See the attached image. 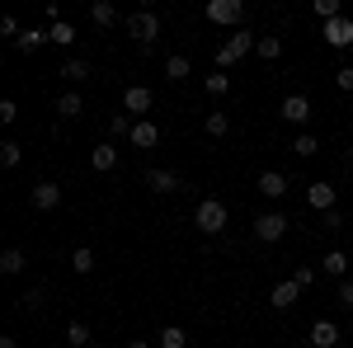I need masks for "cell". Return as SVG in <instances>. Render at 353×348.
I'll list each match as a JSON object with an SVG mask.
<instances>
[{"label":"cell","instance_id":"d6a6232c","mask_svg":"<svg viewBox=\"0 0 353 348\" xmlns=\"http://www.w3.org/2000/svg\"><path fill=\"white\" fill-rule=\"evenodd\" d=\"M61 76H66V81H85V76H90V66H85L81 57H71V61L61 66Z\"/></svg>","mask_w":353,"mask_h":348},{"label":"cell","instance_id":"f35d334b","mask_svg":"<svg viewBox=\"0 0 353 348\" xmlns=\"http://www.w3.org/2000/svg\"><path fill=\"white\" fill-rule=\"evenodd\" d=\"M292 278H297V287H311V283H316V268H297Z\"/></svg>","mask_w":353,"mask_h":348},{"label":"cell","instance_id":"6da1fadb","mask_svg":"<svg viewBox=\"0 0 353 348\" xmlns=\"http://www.w3.org/2000/svg\"><path fill=\"white\" fill-rule=\"evenodd\" d=\"M193 226H198L203 236H221V231H226V203L203 198V203L193 207Z\"/></svg>","mask_w":353,"mask_h":348},{"label":"cell","instance_id":"8d00e7d4","mask_svg":"<svg viewBox=\"0 0 353 348\" xmlns=\"http://www.w3.org/2000/svg\"><path fill=\"white\" fill-rule=\"evenodd\" d=\"M19 118V104L14 99H0V123H14Z\"/></svg>","mask_w":353,"mask_h":348},{"label":"cell","instance_id":"277c9868","mask_svg":"<svg viewBox=\"0 0 353 348\" xmlns=\"http://www.w3.org/2000/svg\"><path fill=\"white\" fill-rule=\"evenodd\" d=\"M203 14H208L212 24L236 28V24L245 19V5H241V0H208V5H203Z\"/></svg>","mask_w":353,"mask_h":348},{"label":"cell","instance_id":"30bf717a","mask_svg":"<svg viewBox=\"0 0 353 348\" xmlns=\"http://www.w3.org/2000/svg\"><path fill=\"white\" fill-rule=\"evenodd\" d=\"M306 203H311L316 212H334V188H330L325 179H316V184L306 188Z\"/></svg>","mask_w":353,"mask_h":348},{"label":"cell","instance_id":"1f68e13d","mask_svg":"<svg viewBox=\"0 0 353 348\" xmlns=\"http://www.w3.org/2000/svg\"><path fill=\"white\" fill-rule=\"evenodd\" d=\"M109 132L113 136H132V113H113V118H109Z\"/></svg>","mask_w":353,"mask_h":348},{"label":"cell","instance_id":"7402d4cb","mask_svg":"<svg viewBox=\"0 0 353 348\" xmlns=\"http://www.w3.org/2000/svg\"><path fill=\"white\" fill-rule=\"evenodd\" d=\"M43 43H52V38H48V33H43V28H24V33H19V43H14V48H19V52H38V48H43Z\"/></svg>","mask_w":353,"mask_h":348},{"label":"cell","instance_id":"d590c367","mask_svg":"<svg viewBox=\"0 0 353 348\" xmlns=\"http://www.w3.org/2000/svg\"><path fill=\"white\" fill-rule=\"evenodd\" d=\"M0 33H5V38H14V43H19V33H24V28H19V19H10V14H5V19H0Z\"/></svg>","mask_w":353,"mask_h":348},{"label":"cell","instance_id":"b9f144b4","mask_svg":"<svg viewBox=\"0 0 353 348\" xmlns=\"http://www.w3.org/2000/svg\"><path fill=\"white\" fill-rule=\"evenodd\" d=\"M90 348H104V344H90Z\"/></svg>","mask_w":353,"mask_h":348},{"label":"cell","instance_id":"e575fe53","mask_svg":"<svg viewBox=\"0 0 353 348\" xmlns=\"http://www.w3.org/2000/svg\"><path fill=\"white\" fill-rule=\"evenodd\" d=\"M339 306H344V311H353V278H344V283H339Z\"/></svg>","mask_w":353,"mask_h":348},{"label":"cell","instance_id":"603a6c76","mask_svg":"<svg viewBox=\"0 0 353 348\" xmlns=\"http://www.w3.org/2000/svg\"><path fill=\"white\" fill-rule=\"evenodd\" d=\"M90 19L99 28H109V24H118V10H113L109 0H94V5H90Z\"/></svg>","mask_w":353,"mask_h":348},{"label":"cell","instance_id":"7c38bea8","mask_svg":"<svg viewBox=\"0 0 353 348\" xmlns=\"http://www.w3.org/2000/svg\"><path fill=\"white\" fill-rule=\"evenodd\" d=\"M254 188H259V193H264V198H273V203H278V198H283V193H288V179H283V174H278V170H264V174H259V179H254Z\"/></svg>","mask_w":353,"mask_h":348},{"label":"cell","instance_id":"d6986e66","mask_svg":"<svg viewBox=\"0 0 353 348\" xmlns=\"http://www.w3.org/2000/svg\"><path fill=\"white\" fill-rule=\"evenodd\" d=\"M94 339H90V325L85 320H71L66 325V348H90Z\"/></svg>","mask_w":353,"mask_h":348},{"label":"cell","instance_id":"d4e9b609","mask_svg":"<svg viewBox=\"0 0 353 348\" xmlns=\"http://www.w3.org/2000/svg\"><path fill=\"white\" fill-rule=\"evenodd\" d=\"M203 132L208 136H226L231 132V118H226V113H208V118H203Z\"/></svg>","mask_w":353,"mask_h":348},{"label":"cell","instance_id":"cb8c5ba5","mask_svg":"<svg viewBox=\"0 0 353 348\" xmlns=\"http://www.w3.org/2000/svg\"><path fill=\"white\" fill-rule=\"evenodd\" d=\"M24 249H5V254H0V273H5V278H14V273H24Z\"/></svg>","mask_w":353,"mask_h":348},{"label":"cell","instance_id":"4dcf8cb0","mask_svg":"<svg viewBox=\"0 0 353 348\" xmlns=\"http://www.w3.org/2000/svg\"><path fill=\"white\" fill-rule=\"evenodd\" d=\"M316 151H321V141H316L311 132H301L297 141H292V156H316Z\"/></svg>","mask_w":353,"mask_h":348},{"label":"cell","instance_id":"8992f818","mask_svg":"<svg viewBox=\"0 0 353 348\" xmlns=\"http://www.w3.org/2000/svg\"><path fill=\"white\" fill-rule=\"evenodd\" d=\"M28 203H33L38 212H52V207H61V184H52V179L33 184V193H28Z\"/></svg>","mask_w":353,"mask_h":348},{"label":"cell","instance_id":"4316f807","mask_svg":"<svg viewBox=\"0 0 353 348\" xmlns=\"http://www.w3.org/2000/svg\"><path fill=\"white\" fill-rule=\"evenodd\" d=\"M71 268H76V273H94V249H90V245H81V249L71 254Z\"/></svg>","mask_w":353,"mask_h":348},{"label":"cell","instance_id":"ffe728a7","mask_svg":"<svg viewBox=\"0 0 353 348\" xmlns=\"http://www.w3.org/2000/svg\"><path fill=\"white\" fill-rule=\"evenodd\" d=\"M57 113H61V118H81V113H85V99L76 94V90H66V94L57 99Z\"/></svg>","mask_w":353,"mask_h":348},{"label":"cell","instance_id":"e0dca14e","mask_svg":"<svg viewBox=\"0 0 353 348\" xmlns=\"http://www.w3.org/2000/svg\"><path fill=\"white\" fill-rule=\"evenodd\" d=\"M48 38H52V43H61V48H71V43H76V28H71V19L52 14V28H48Z\"/></svg>","mask_w":353,"mask_h":348},{"label":"cell","instance_id":"83f0119b","mask_svg":"<svg viewBox=\"0 0 353 348\" xmlns=\"http://www.w3.org/2000/svg\"><path fill=\"white\" fill-rule=\"evenodd\" d=\"M19 161H24V146H19V141H5V146H0V165H5V170H14Z\"/></svg>","mask_w":353,"mask_h":348},{"label":"cell","instance_id":"ac0fdd59","mask_svg":"<svg viewBox=\"0 0 353 348\" xmlns=\"http://www.w3.org/2000/svg\"><path fill=\"white\" fill-rule=\"evenodd\" d=\"M156 348H189V334L179 325H165L161 334H156Z\"/></svg>","mask_w":353,"mask_h":348},{"label":"cell","instance_id":"5b68a950","mask_svg":"<svg viewBox=\"0 0 353 348\" xmlns=\"http://www.w3.org/2000/svg\"><path fill=\"white\" fill-rule=\"evenodd\" d=\"M288 216L283 212H264V216H254V240H264V245H273V240H283L288 236Z\"/></svg>","mask_w":353,"mask_h":348},{"label":"cell","instance_id":"7a4b0ae2","mask_svg":"<svg viewBox=\"0 0 353 348\" xmlns=\"http://www.w3.org/2000/svg\"><path fill=\"white\" fill-rule=\"evenodd\" d=\"M128 33L137 38V48L146 52V48H151V43L161 38V19H156V10H137L132 19H128Z\"/></svg>","mask_w":353,"mask_h":348},{"label":"cell","instance_id":"60d3db41","mask_svg":"<svg viewBox=\"0 0 353 348\" xmlns=\"http://www.w3.org/2000/svg\"><path fill=\"white\" fill-rule=\"evenodd\" d=\"M128 348H151V344H146V339H128Z\"/></svg>","mask_w":353,"mask_h":348},{"label":"cell","instance_id":"44dd1931","mask_svg":"<svg viewBox=\"0 0 353 348\" xmlns=\"http://www.w3.org/2000/svg\"><path fill=\"white\" fill-rule=\"evenodd\" d=\"M321 268H325L330 278H339V283H344V273H349V254H344V249H330Z\"/></svg>","mask_w":353,"mask_h":348},{"label":"cell","instance_id":"9c48e42d","mask_svg":"<svg viewBox=\"0 0 353 348\" xmlns=\"http://www.w3.org/2000/svg\"><path fill=\"white\" fill-rule=\"evenodd\" d=\"M297 296H301L297 278H288V283H278V287L269 292V306H273V311H288V306H297Z\"/></svg>","mask_w":353,"mask_h":348},{"label":"cell","instance_id":"484cf974","mask_svg":"<svg viewBox=\"0 0 353 348\" xmlns=\"http://www.w3.org/2000/svg\"><path fill=\"white\" fill-rule=\"evenodd\" d=\"M254 52L264 57V61H278V57H283V38H273V33H264V38H259V48H254Z\"/></svg>","mask_w":353,"mask_h":348},{"label":"cell","instance_id":"74e56055","mask_svg":"<svg viewBox=\"0 0 353 348\" xmlns=\"http://www.w3.org/2000/svg\"><path fill=\"white\" fill-rule=\"evenodd\" d=\"M334 85H339V90H353V66H339V71H334Z\"/></svg>","mask_w":353,"mask_h":348},{"label":"cell","instance_id":"f546056e","mask_svg":"<svg viewBox=\"0 0 353 348\" xmlns=\"http://www.w3.org/2000/svg\"><path fill=\"white\" fill-rule=\"evenodd\" d=\"M203 90H208V94H212V99H221V94H226V90H231V76H217V71H212V76H208V81H203Z\"/></svg>","mask_w":353,"mask_h":348},{"label":"cell","instance_id":"4fadbf2b","mask_svg":"<svg viewBox=\"0 0 353 348\" xmlns=\"http://www.w3.org/2000/svg\"><path fill=\"white\" fill-rule=\"evenodd\" d=\"M311 344L316 348H339V325L334 320H316L311 325Z\"/></svg>","mask_w":353,"mask_h":348},{"label":"cell","instance_id":"ba28073f","mask_svg":"<svg viewBox=\"0 0 353 348\" xmlns=\"http://www.w3.org/2000/svg\"><path fill=\"white\" fill-rule=\"evenodd\" d=\"M128 141H132L137 151H151V146L161 141V127H156V123H146V118H137V123H132V136H128Z\"/></svg>","mask_w":353,"mask_h":348},{"label":"cell","instance_id":"836d02e7","mask_svg":"<svg viewBox=\"0 0 353 348\" xmlns=\"http://www.w3.org/2000/svg\"><path fill=\"white\" fill-rule=\"evenodd\" d=\"M311 10H316V14H321V19H339V14H344V10H339V0H316V5H311Z\"/></svg>","mask_w":353,"mask_h":348},{"label":"cell","instance_id":"5bb4252c","mask_svg":"<svg viewBox=\"0 0 353 348\" xmlns=\"http://www.w3.org/2000/svg\"><path fill=\"white\" fill-rule=\"evenodd\" d=\"M283 118H288V123H306V118H311V99H306V94H288V99H283Z\"/></svg>","mask_w":353,"mask_h":348},{"label":"cell","instance_id":"3957f363","mask_svg":"<svg viewBox=\"0 0 353 348\" xmlns=\"http://www.w3.org/2000/svg\"><path fill=\"white\" fill-rule=\"evenodd\" d=\"M250 48H259V38H254V33H245V28H236V33L217 48V66H236Z\"/></svg>","mask_w":353,"mask_h":348},{"label":"cell","instance_id":"f1b7e54d","mask_svg":"<svg viewBox=\"0 0 353 348\" xmlns=\"http://www.w3.org/2000/svg\"><path fill=\"white\" fill-rule=\"evenodd\" d=\"M189 71H193V66H189V57H170V61H165V76H170V81H184Z\"/></svg>","mask_w":353,"mask_h":348},{"label":"cell","instance_id":"8fae6325","mask_svg":"<svg viewBox=\"0 0 353 348\" xmlns=\"http://www.w3.org/2000/svg\"><path fill=\"white\" fill-rule=\"evenodd\" d=\"M151 108V90L146 85H128L123 90V113H146Z\"/></svg>","mask_w":353,"mask_h":348},{"label":"cell","instance_id":"9a60e30c","mask_svg":"<svg viewBox=\"0 0 353 348\" xmlns=\"http://www.w3.org/2000/svg\"><path fill=\"white\" fill-rule=\"evenodd\" d=\"M146 188H151V193H179V174H170V170H151V174H146Z\"/></svg>","mask_w":353,"mask_h":348},{"label":"cell","instance_id":"ab89813d","mask_svg":"<svg viewBox=\"0 0 353 348\" xmlns=\"http://www.w3.org/2000/svg\"><path fill=\"white\" fill-rule=\"evenodd\" d=\"M0 348H19V344H14V334H5V339H0Z\"/></svg>","mask_w":353,"mask_h":348},{"label":"cell","instance_id":"7bdbcfd3","mask_svg":"<svg viewBox=\"0 0 353 348\" xmlns=\"http://www.w3.org/2000/svg\"><path fill=\"white\" fill-rule=\"evenodd\" d=\"M52 348H66V344H52Z\"/></svg>","mask_w":353,"mask_h":348},{"label":"cell","instance_id":"2e32d148","mask_svg":"<svg viewBox=\"0 0 353 348\" xmlns=\"http://www.w3.org/2000/svg\"><path fill=\"white\" fill-rule=\"evenodd\" d=\"M90 165H94L99 174H104V170H113V165H118V146H113V141H99V146L90 151Z\"/></svg>","mask_w":353,"mask_h":348},{"label":"cell","instance_id":"52a82bcc","mask_svg":"<svg viewBox=\"0 0 353 348\" xmlns=\"http://www.w3.org/2000/svg\"><path fill=\"white\" fill-rule=\"evenodd\" d=\"M321 38H325L330 48H349V43H353V19H344V14H339V19H330Z\"/></svg>","mask_w":353,"mask_h":348}]
</instances>
